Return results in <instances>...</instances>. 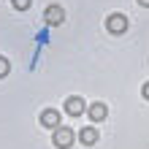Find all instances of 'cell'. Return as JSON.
<instances>
[{
    "label": "cell",
    "mask_w": 149,
    "mask_h": 149,
    "mask_svg": "<svg viewBox=\"0 0 149 149\" xmlns=\"http://www.w3.org/2000/svg\"><path fill=\"white\" fill-rule=\"evenodd\" d=\"M43 19H46V24H52V27H57V24L65 22V11L60 6H49L46 14H43Z\"/></svg>",
    "instance_id": "cell-4"
},
{
    "label": "cell",
    "mask_w": 149,
    "mask_h": 149,
    "mask_svg": "<svg viewBox=\"0 0 149 149\" xmlns=\"http://www.w3.org/2000/svg\"><path fill=\"white\" fill-rule=\"evenodd\" d=\"M41 125L43 127H60V111H54V109H46V111H41Z\"/></svg>",
    "instance_id": "cell-6"
},
{
    "label": "cell",
    "mask_w": 149,
    "mask_h": 149,
    "mask_svg": "<svg viewBox=\"0 0 149 149\" xmlns=\"http://www.w3.org/2000/svg\"><path fill=\"white\" fill-rule=\"evenodd\" d=\"M87 117H90L92 122H103V119H106L109 117V106H106V103H92V106L90 109H87Z\"/></svg>",
    "instance_id": "cell-5"
},
{
    "label": "cell",
    "mask_w": 149,
    "mask_h": 149,
    "mask_svg": "<svg viewBox=\"0 0 149 149\" xmlns=\"http://www.w3.org/2000/svg\"><path fill=\"white\" fill-rule=\"evenodd\" d=\"M138 6H144V8H149V0H136Z\"/></svg>",
    "instance_id": "cell-11"
},
{
    "label": "cell",
    "mask_w": 149,
    "mask_h": 149,
    "mask_svg": "<svg viewBox=\"0 0 149 149\" xmlns=\"http://www.w3.org/2000/svg\"><path fill=\"white\" fill-rule=\"evenodd\" d=\"M87 100L84 98H79V95H71V98L65 100V106H63V111L65 114H71V117H81V114H87Z\"/></svg>",
    "instance_id": "cell-3"
},
{
    "label": "cell",
    "mask_w": 149,
    "mask_h": 149,
    "mask_svg": "<svg viewBox=\"0 0 149 149\" xmlns=\"http://www.w3.org/2000/svg\"><path fill=\"white\" fill-rule=\"evenodd\" d=\"M141 95H144V100H149V81L141 87Z\"/></svg>",
    "instance_id": "cell-10"
},
{
    "label": "cell",
    "mask_w": 149,
    "mask_h": 149,
    "mask_svg": "<svg viewBox=\"0 0 149 149\" xmlns=\"http://www.w3.org/2000/svg\"><path fill=\"white\" fill-rule=\"evenodd\" d=\"M98 130H95V127H84L81 130V133H79V141H81L84 146H95V144H98Z\"/></svg>",
    "instance_id": "cell-7"
},
{
    "label": "cell",
    "mask_w": 149,
    "mask_h": 149,
    "mask_svg": "<svg viewBox=\"0 0 149 149\" xmlns=\"http://www.w3.org/2000/svg\"><path fill=\"white\" fill-rule=\"evenodd\" d=\"M8 71H11L8 60H6V57H0V79H3V76H8Z\"/></svg>",
    "instance_id": "cell-9"
},
{
    "label": "cell",
    "mask_w": 149,
    "mask_h": 149,
    "mask_svg": "<svg viewBox=\"0 0 149 149\" xmlns=\"http://www.w3.org/2000/svg\"><path fill=\"white\" fill-rule=\"evenodd\" d=\"M73 141H76V133L71 127H54V136H52V144H54L57 149H68V146H73Z\"/></svg>",
    "instance_id": "cell-1"
},
{
    "label": "cell",
    "mask_w": 149,
    "mask_h": 149,
    "mask_svg": "<svg viewBox=\"0 0 149 149\" xmlns=\"http://www.w3.org/2000/svg\"><path fill=\"white\" fill-rule=\"evenodd\" d=\"M106 30L111 36H125L127 33V16L125 14H111L106 19Z\"/></svg>",
    "instance_id": "cell-2"
},
{
    "label": "cell",
    "mask_w": 149,
    "mask_h": 149,
    "mask_svg": "<svg viewBox=\"0 0 149 149\" xmlns=\"http://www.w3.org/2000/svg\"><path fill=\"white\" fill-rule=\"evenodd\" d=\"M30 3H33V0H11V6L16 8V11H27Z\"/></svg>",
    "instance_id": "cell-8"
}]
</instances>
